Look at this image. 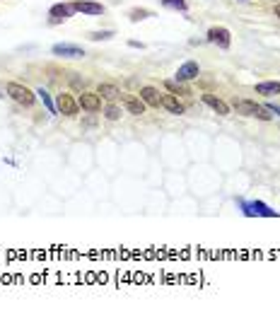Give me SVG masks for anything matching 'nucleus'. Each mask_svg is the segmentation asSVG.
Returning a JSON list of instances; mask_svg holds the SVG:
<instances>
[{
	"instance_id": "obj_10",
	"label": "nucleus",
	"mask_w": 280,
	"mask_h": 314,
	"mask_svg": "<svg viewBox=\"0 0 280 314\" xmlns=\"http://www.w3.org/2000/svg\"><path fill=\"white\" fill-rule=\"evenodd\" d=\"M53 53L56 56H63V58H82L85 56V51H82L80 46H75V44H56L53 46Z\"/></svg>"
},
{
	"instance_id": "obj_2",
	"label": "nucleus",
	"mask_w": 280,
	"mask_h": 314,
	"mask_svg": "<svg viewBox=\"0 0 280 314\" xmlns=\"http://www.w3.org/2000/svg\"><path fill=\"white\" fill-rule=\"evenodd\" d=\"M235 109L241 116H256V118H263V121L271 118V112L266 107H258L256 102H249V99H235Z\"/></svg>"
},
{
	"instance_id": "obj_6",
	"label": "nucleus",
	"mask_w": 280,
	"mask_h": 314,
	"mask_svg": "<svg viewBox=\"0 0 280 314\" xmlns=\"http://www.w3.org/2000/svg\"><path fill=\"white\" fill-rule=\"evenodd\" d=\"M200 75V68L196 61H186L184 66H179V70H176V80L179 82H189V80H196Z\"/></svg>"
},
{
	"instance_id": "obj_23",
	"label": "nucleus",
	"mask_w": 280,
	"mask_h": 314,
	"mask_svg": "<svg viewBox=\"0 0 280 314\" xmlns=\"http://www.w3.org/2000/svg\"><path fill=\"white\" fill-rule=\"evenodd\" d=\"M266 109H268L271 114H276V116H280V107H276V104H266Z\"/></svg>"
},
{
	"instance_id": "obj_9",
	"label": "nucleus",
	"mask_w": 280,
	"mask_h": 314,
	"mask_svg": "<svg viewBox=\"0 0 280 314\" xmlns=\"http://www.w3.org/2000/svg\"><path fill=\"white\" fill-rule=\"evenodd\" d=\"M73 10L82 12V15H104V5L92 2V0H75L73 2Z\"/></svg>"
},
{
	"instance_id": "obj_15",
	"label": "nucleus",
	"mask_w": 280,
	"mask_h": 314,
	"mask_svg": "<svg viewBox=\"0 0 280 314\" xmlns=\"http://www.w3.org/2000/svg\"><path fill=\"white\" fill-rule=\"evenodd\" d=\"M162 107H164L169 114H184V104H181L174 94H162Z\"/></svg>"
},
{
	"instance_id": "obj_24",
	"label": "nucleus",
	"mask_w": 280,
	"mask_h": 314,
	"mask_svg": "<svg viewBox=\"0 0 280 314\" xmlns=\"http://www.w3.org/2000/svg\"><path fill=\"white\" fill-rule=\"evenodd\" d=\"M128 46H133V48H145L143 41H128Z\"/></svg>"
},
{
	"instance_id": "obj_19",
	"label": "nucleus",
	"mask_w": 280,
	"mask_h": 314,
	"mask_svg": "<svg viewBox=\"0 0 280 314\" xmlns=\"http://www.w3.org/2000/svg\"><path fill=\"white\" fill-rule=\"evenodd\" d=\"M130 22H140V20H148L150 17V10H143V7H135V10H130Z\"/></svg>"
},
{
	"instance_id": "obj_26",
	"label": "nucleus",
	"mask_w": 280,
	"mask_h": 314,
	"mask_svg": "<svg viewBox=\"0 0 280 314\" xmlns=\"http://www.w3.org/2000/svg\"><path fill=\"white\" fill-rule=\"evenodd\" d=\"M241 2H246V0H241Z\"/></svg>"
},
{
	"instance_id": "obj_3",
	"label": "nucleus",
	"mask_w": 280,
	"mask_h": 314,
	"mask_svg": "<svg viewBox=\"0 0 280 314\" xmlns=\"http://www.w3.org/2000/svg\"><path fill=\"white\" fill-rule=\"evenodd\" d=\"M208 41L215 44L217 48H230L232 34H230V29H225V27H213V29H208Z\"/></svg>"
},
{
	"instance_id": "obj_21",
	"label": "nucleus",
	"mask_w": 280,
	"mask_h": 314,
	"mask_svg": "<svg viewBox=\"0 0 280 314\" xmlns=\"http://www.w3.org/2000/svg\"><path fill=\"white\" fill-rule=\"evenodd\" d=\"M162 5H164V7H172V10H181V12L189 7L186 0H162Z\"/></svg>"
},
{
	"instance_id": "obj_20",
	"label": "nucleus",
	"mask_w": 280,
	"mask_h": 314,
	"mask_svg": "<svg viewBox=\"0 0 280 314\" xmlns=\"http://www.w3.org/2000/svg\"><path fill=\"white\" fill-rule=\"evenodd\" d=\"M121 114H123V112H121L116 104H109V107L104 109V116L109 118V121H116V118H121Z\"/></svg>"
},
{
	"instance_id": "obj_25",
	"label": "nucleus",
	"mask_w": 280,
	"mask_h": 314,
	"mask_svg": "<svg viewBox=\"0 0 280 314\" xmlns=\"http://www.w3.org/2000/svg\"><path fill=\"white\" fill-rule=\"evenodd\" d=\"M276 17H280V5H276Z\"/></svg>"
},
{
	"instance_id": "obj_7",
	"label": "nucleus",
	"mask_w": 280,
	"mask_h": 314,
	"mask_svg": "<svg viewBox=\"0 0 280 314\" xmlns=\"http://www.w3.org/2000/svg\"><path fill=\"white\" fill-rule=\"evenodd\" d=\"M121 102H123V107H126L128 114H133V116H143L145 114V102L143 99L130 97V94H121Z\"/></svg>"
},
{
	"instance_id": "obj_4",
	"label": "nucleus",
	"mask_w": 280,
	"mask_h": 314,
	"mask_svg": "<svg viewBox=\"0 0 280 314\" xmlns=\"http://www.w3.org/2000/svg\"><path fill=\"white\" fill-rule=\"evenodd\" d=\"M241 203V210H244V215H263V218H276V210H271L266 203H261V201H251V203H246V201H239Z\"/></svg>"
},
{
	"instance_id": "obj_17",
	"label": "nucleus",
	"mask_w": 280,
	"mask_h": 314,
	"mask_svg": "<svg viewBox=\"0 0 280 314\" xmlns=\"http://www.w3.org/2000/svg\"><path fill=\"white\" fill-rule=\"evenodd\" d=\"M164 87H167L172 94H191V90H189V87H184L179 80H176V82H174V80H167V82H164Z\"/></svg>"
},
{
	"instance_id": "obj_18",
	"label": "nucleus",
	"mask_w": 280,
	"mask_h": 314,
	"mask_svg": "<svg viewBox=\"0 0 280 314\" xmlns=\"http://www.w3.org/2000/svg\"><path fill=\"white\" fill-rule=\"evenodd\" d=\"M37 94L41 97V102H43V107L48 109V114H58V107H56V104L51 102V97H48V92H46V90H39Z\"/></svg>"
},
{
	"instance_id": "obj_22",
	"label": "nucleus",
	"mask_w": 280,
	"mask_h": 314,
	"mask_svg": "<svg viewBox=\"0 0 280 314\" xmlns=\"http://www.w3.org/2000/svg\"><path fill=\"white\" fill-rule=\"evenodd\" d=\"M111 37H114V32H109V29H104V32H92V34H89L92 41H107V39H111Z\"/></svg>"
},
{
	"instance_id": "obj_14",
	"label": "nucleus",
	"mask_w": 280,
	"mask_h": 314,
	"mask_svg": "<svg viewBox=\"0 0 280 314\" xmlns=\"http://www.w3.org/2000/svg\"><path fill=\"white\" fill-rule=\"evenodd\" d=\"M256 94H263V97H276V94H280V82H278V80H266V82H258V85H256Z\"/></svg>"
},
{
	"instance_id": "obj_13",
	"label": "nucleus",
	"mask_w": 280,
	"mask_h": 314,
	"mask_svg": "<svg viewBox=\"0 0 280 314\" xmlns=\"http://www.w3.org/2000/svg\"><path fill=\"white\" fill-rule=\"evenodd\" d=\"M140 99H143L148 107H155V109L162 107V94L155 87H143V90H140Z\"/></svg>"
},
{
	"instance_id": "obj_11",
	"label": "nucleus",
	"mask_w": 280,
	"mask_h": 314,
	"mask_svg": "<svg viewBox=\"0 0 280 314\" xmlns=\"http://www.w3.org/2000/svg\"><path fill=\"white\" fill-rule=\"evenodd\" d=\"M73 5H65V2H58V5H53L51 7V17H53V22H65V20H70L73 17Z\"/></svg>"
},
{
	"instance_id": "obj_8",
	"label": "nucleus",
	"mask_w": 280,
	"mask_h": 314,
	"mask_svg": "<svg viewBox=\"0 0 280 314\" xmlns=\"http://www.w3.org/2000/svg\"><path fill=\"white\" fill-rule=\"evenodd\" d=\"M78 104H80L85 112H99L102 109V97L97 92H82Z\"/></svg>"
},
{
	"instance_id": "obj_27",
	"label": "nucleus",
	"mask_w": 280,
	"mask_h": 314,
	"mask_svg": "<svg viewBox=\"0 0 280 314\" xmlns=\"http://www.w3.org/2000/svg\"><path fill=\"white\" fill-rule=\"evenodd\" d=\"M0 97H2V94H0Z\"/></svg>"
},
{
	"instance_id": "obj_5",
	"label": "nucleus",
	"mask_w": 280,
	"mask_h": 314,
	"mask_svg": "<svg viewBox=\"0 0 280 314\" xmlns=\"http://www.w3.org/2000/svg\"><path fill=\"white\" fill-rule=\"evenodd\" d=\"M56 107H58V112H61V114H65V116H75V114H78V109H80L78 99H73V94H68V92L58 94Z\"/></svg>"
},
{
	"instance_id": "obj_12",
	"label": "nucleus",
	"mask_w": 280,
	"mask_h": 314,
	"mask_svg": "<svg viewBox=\"0 0 280 314\" xmlns=\"http://www.w3.org/2000/svg\"><path fill=\"white\" fill-rule=\"evenodd\" d=\"M203 102H205L215 114H220V116H227V114H230V107H227L220 97H215V94H203Z\"/></svg>"
},
{
	"instance_id": "obj_16",
	"label": "nucleus",
	"mask_w": 280,
	"mask_h": 314,
	"mask_svg": "<svg viewBox=\"0 0 280 314\" xmlns=\"http://www.w3.org/2000/svg\"><path fill=\"white\" fill-rule=\"evenodd\" d=\"M97 94L104 97V99H116V97H121V90L116 85H111V82H102L99 90H97Z\"/></svg>"
},
{
	"instance_id": "obj_1",
	"label": "nucleus",
	"mask_w": 280,
	"mask_h": 314,
	"mask_svg": "<svg viewBox=\"0 0 280 314\" xmlns=\"http://www.w3.org/2000/svg\"><path fill=\"white\" fill-rule=\"evenodd\" d=\"M5 92H7L17 104H24V107H32L34 99H37V92H32L29 87H24V85H20V82H7Z\"/></svg>"
}]
</instances>
